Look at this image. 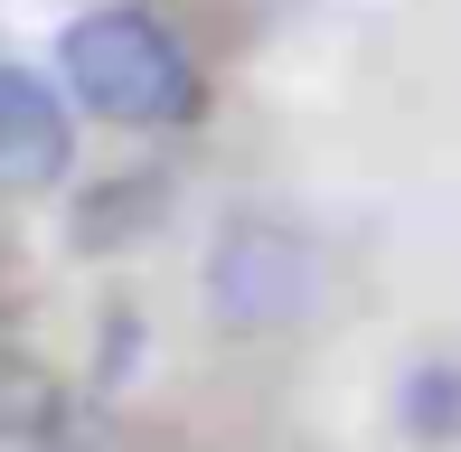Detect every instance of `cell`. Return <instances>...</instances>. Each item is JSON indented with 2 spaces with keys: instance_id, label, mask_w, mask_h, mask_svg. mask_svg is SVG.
Here are the masks:
<instances>
[{
  "instance_id": "3",
  "label": "cell",
  "mask_w": 461,
  "mask_h": 452,
  "mask_svg": "<svg viewBox=\"0 0 461 452\" xmlns=\"http://www.w3.org/2000/svg\"><path fill=\"white\" fill-rule=\"evenodd\" d=\"M76 160V132H67V95L48 76L10 67L0 57V198H38L57 189Z\"/></svg>"
},
{
  "instance_id": "4",
  "label": "cell",
  "mask_w": 461,
  "mask_h": 452,
  "mask_svg": "<svg viewBox=\"0 0 461 452\" xmlns=\"http://www.w3.org/2000/svg\"><path fill=\"white\" fill-rule=\"evenodd\" d=\"M405 434L414 443H461V367H414L405 377Z\"/></svg>"
},
{
  "instance_id": "2",
  "label": "cell",
  "mask_w": 461,
  "mask_h": 452,
  "mask_svg": "<svg viewBox=\"0 0 461 452\" xmlns=\"http://www.w3.org/2000/svg\"><path fill=\"white\" fill-rule=\"evenodd\" d=\"M311 293H321V264L283 217L217 226V245H207V321L217 330H283L311 312Z\"/></svg>"
},
{
  "instance_id": "1",
  "label": "cell",
  "mask_w": 461,
  "mask_h": 452,
  "mask_svg": "<svg viewBox=\"0 0 461 452\" xmlns=\"http://www.w3.org/2000/svg\"><path fill=\"white\" fill-rule=\"evenodd\" d=\"M57 76L67 95L122 132H179L198 122L207 86H198V57L160 29L151 10H86L57 29Z\"/></svg>"
},
{
  "instance_id": "5",
  "label": "cell",
  "mask_w": 461,
  "mask_h": 452,
  "mask_svg": "<svg viewBox=\"0 0 461 452\" xmlns=\"http://www.w3.org/2000/svg\"><path fill=\"white\" fill-rule=\"evenodd\" d=\"M0 452H57V443H0Z\"/></svg>"
}]
</instances>
